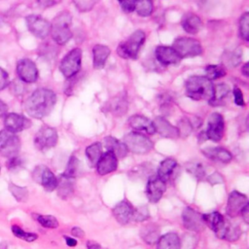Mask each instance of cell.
<instances>
[{"instance_id":"1","label":"cell","mask_w":249,"mask_h":249,"mask_svg":"<svg viewBox=\"0 0 249 249\" xmlns=\"http://www.w3.org/2000/svg\"><path fill=\"white\" fill-rule=\"evenodd\" d=\"M55 102V93L52 89L41 88L28 96L24 103V109L30 117L42 119L52 112Z\"/></svg>"},{"instance_id":"2","label":"cell","mask_w":249,"mask_h":249,"mask_svg":"<svg viewBox=\"0 0 249 249\" xmlns=\"http://www.w3.org/2000/svg\"><path fill=\"white\" fill-rule=\"evenodd\" d=\"M186 94L194 100H210L213 93V85L203 76H192L185 84Z\"/></svg>"},{"instance_id":"3","label":"cell","mask_w":249,"mask_h":249,"mask_svg":"<svg viewBox=\"0 0 249 249\" xmlns=\"http://www.w3.org/2000/svg\"><path fill=\"white\" fill-rule=\"evenodd\" d=\"M72 22L71 14L67 11L59 13L51 23V34L53 41L58 45H65L72 37L70 29Z\"/></svg>"},{"instance_id":"4","label":"cell","mask_w":249,"mask_h":249,"mask_svg":"<svg viewBox=\"0 0 249 249\" xmlns=\"http://www.w3.org/2000/svg\"><path fill=\"white\" fill-rule=\"evenodd\" d=\"M146 35L142 30L134 31L125 42L119 45L117 52L121 57L135 59L138 56L139 50L145 41Z\"/></svg>"},{"instance_id":"5","label":"cell","mask_w":249,"mask_h":249,"mask_svg":"<svg viewBox=\"0 0 249 249\" xmlns=\"http://www.w3.org/2000/svg\"><path fill=\"white\" fill-rule=\"evenodd\" d=\"M124 145L127 150L134 154H146L153 149L151 139L140 132H129L124 137Z\"/></svg>"},{"instance_id":"6","label":"cell","mask_w":249,"mask_h":249,"mask_svg":"<svg viewBox=\"0 0 249 249\" xmlns=\"http://www.w3.org/2000/svg\"><path fill=\"white\" fill-rule=\"evenodd\" d=\"M172 48L175 50V52L179 54L181 58L200 55L203 51L201 44L197 40L190 37L177 38L174 41Z\"/></svg>"},{"instance_id":"7","label":"cell","mask_w":249,"mask_h":249,"mask_svg":"<svg viewBox=\"0 0 249 249\" xmlns=\"http://www.w3.org/2000/svg\"><path fill=\"white\" fill-rule=\"evenodd\" d=\"M82 61V50L80 48H75L71 50L60 61L59 70L62 75L69 79L74 77L81 68Z\"/></svg>"},{"instance_id":"8","label":"cell","mask_w":249,"mask_h":249,"mask_svg":"<svg viewBox=\"0 0 249 249\" xmlns=\"http://www.w3.org/2000/svg\"><path fill=\"white\" fill-rule=\"evenodd\" d=\"M20 149V140L18 136L4 128L0 130V154L6 158L18 156Z\"/></svg>"},{"instance_id":"9","label":"cell","mask_w":249,"mask_h":249,"mask_svg":"<svg viewBox=\"0 0 249 249\" xmlns=\"http://www.w3.org/2000/svg\"><path fill=\"white\" fill-rule=\"evenodd\" d=\"M57 132L49 125L42 126L34 137V145L40 151H46L54 147L57 143Z\"/></svg>"},{"instance_id":"10","label":"cell","mask_w":249,"mask_h":249,"mask_svg":"<svg viewBox=\"0 0 249 249\" xmlns=\"http://www.w3.org/2000/svg\"><path fill=\"white\" fill-rule=\"evenodd\" d=\"M32 177L34 181L42 185L43 188L48 192H53L56 189L57 178L53 173V171L45 165L36 166L33 170Z\"/></svg>"},{"instance_id":"11","label":"cell","mask_w":249,"mask_h":249,"mask_svg":"<svg viewBox=\"0 0 249 249\" xmlns=\"http://www.w3.org/2000/svg\"><path fill=\"white\" fill-rule=\"evenodd\" d=\"M225 132V122L223 116L218 113H212L208 118L207 123V129L205 131L206 137L214 142H219Z\"/></svg>"},{"instance_id":"12","label":"cell","mask_w":249,"mask_h":249,"mask_svg":"<svg viewBox=\"0 0 249 249\" xmlns=\"http://www.w3.org/2000/svg\"><path fill=\"white\" fill-rule=\"evenodd\" d=\"M28 30L37 38L44 39L51 32V23L38 15H29L25 18Z\"/></svg>"},{"instance_id":"13","label":"cell","mask_w":249,"mask_h":249,"mask_svg":"<svg viewBox=\"0 0 249 249\" xmlns=\"http://www.w3.org/2000/svg\"><path fill=\"white\" fill-rule=\"evenodd\" d=\"M17 74L20 81L32 84L38 80V69L36 64L29 58H22L17 63Z\"/></svg>"},{"instance_id":"14","label":"cell","mask_w":249,"mask_h":249,"mask_svg":"<svg viewBox=\"0 0 249 249\" xmlns=\"http://www.w3.org/2000/svg\"><path fill=\"white\" fill-rule=\"evenodd\" d=\"M182 218H183V224L184 227L192 231H201L205 226L202 214L198 213L196 210L194 208L188 206L183 210L182 213Z\"/></svg>"},{"instance_id":"15","label":"cell","mask_w":249,"mask_h":249,"mask_svg":"<svg viewBox=\"0 0 249 249\" xmlns=\"http://www.w3.org/2000/svg\"><path fill=\"white\" fill-rule=\"evenodd\" d=\"M202 218H203L204 224L208 226L219 238L223 239L225 230L229 221L226 220L221 213L216 211L208 214H203Z\"/></svg>"},{"instance_id":"16","label":"cell","mask_w":249,"mask_h":249,"mask_svg":"<svg viewBox=\"0 0 249 249\" xmlns=\"http://www.w3.org/2000/svg\"><path fill=\"white\" fill-rule=\"evenodd\" d=\"M165 189V182L158 175L150 177L146 186V195L149 201L152 203H157L161 198Z\"/></svg>"},{"instance_id":"17","label":"cell","mask_w":249,"mask_h":249,"mask_svg":"<svg viewBox=\"0 0 249 249\" xmlns=\"http://www.w3.org/2000/svg\"><path fill=\"white\" fill-rule=\"evenodd\" d=\"M247 204H249L247 196L237 191H233L229 196L228 204L226 207L227 214L230 217H236Z\"/></svg>"},{"instance_id":"18","label":"cell","mask_w":249,"mask_h":249,"mask_svg":"<svg viewBox=\"0 0 249 249\" xmlns=\"http://www.w3.org/2000/svg\"><path fill=\"white\" fill-rule=\"evenodd\" d=\"M5 128L11 132L18 133L22 131L23 129L28 128L31 125V122L29 119L22 115H18L16 113L6 114L4 118Z\"/></svg>"},{"instance_id":"19","label":"cell","mask_w":249,"mask_h":249,"mask_svg":"<svg viewBox=\"0 0 249 249\" xmlns=\"http://www.w3.org/2000/svg\"><path fill=\"white\" fill-rule=\"evenodd\" d=\"M156 58L163 65H174L181 61V57L172 47L159 46L155 51Z\"/></svg>"},{"instance_id":"20","label":"cell","mask_w":249,"mask_h":249,"mask_svg":"<svg viewBox=\"0 0 249 249\" xmlns=\"http://www.w3.org/2000/svg\"><path fill=\"white\" fill-rule=\"evenodd\" d=\"M118 167V158L110 151L102 154L96 163V169L99 175H106L114 172Z\"/></svg>"},{"instance_id":"21","label":"cell","mask_w":249,"mask_h":249,"mask_svg":"<svg viewBox=\"0 0 249 249\" xmlns=\"http://www.w3.org/2000/svg\"><path fill=\"white\" fill-rule=\"evenodd\" d=\"M154 126L156 131L162 137L176 139L179 137L178 128L172 125L166 119L163 117H157L154 122Z\"/></svg>"},{"instance_id":"22","label":"cell","mask_w":249,"mask_h":249,"mask_svg":"<svg viewBox=\"0 0 249 249\" xmlns=\"http://www.w3.org/2000/svg\"><path fill=\"white\" fill-rule=\"evenodd\" d=\"M133 209L127 200H122L113 208V215L121 225H126L132 220Z\"/></svg>"},{"instance_id":"23","label":"cell","mask_w":249,"mask_h":249,"mask_svg":"<svg viewBox=\"0 0 249 249\" xmlns=\"http://www.w3.org/2000/svg\"><path fill=\"white\" fill-rule=\"evenodd\" d=\"M201 152L207 159L218 162L228 163L232 159L231 154L223 147H206Z\"/></svg>"},{"instance_id":"24","label":"cell","mask_w":249,"mask_h":249,"mask_svg":"<svg viewBox=\"0 0 249 249\" xmlns=\"http://www.w3.org/2000/svg\"><path fill=\"white\" fill-rule=\"evenodd\" d=\"M128 124L131 128L137 131H144L148 134H154L156 132L154 124L148 118L141 115H133L128 119Z\"/></svg>"},{"instance_id":"25","label":"cell","mask_w":249,"mask_h":249,"mask_svg":"<svg viewBox=\"0 0 249 249\" xmlns=\"http://www.w3.org/2000/svg\"><path fill=\"white\" fill-rule=\"evenodd\" d=\"M183 29L190 34H196L202 28V21L196 14H186L181 21Z\"/></svg>"},{"instance_id":"26","label":"cell","mask_w":249,"mask_h":249,"mask_svg":"<svg viewBox=\"0 0 249 249\" xmlns=\"http://www.w3.org/2000/svg\"><path fill=\"white\" fill-rule=\"evenodd\" d=\"M110 49L101 44H97L92 48V64L95 68L99 69L105 65L107 58L110 55Z\"/></svg>"},{"instance_id":"27","label":"cell","mask_w":249,"mask_h":249,"mask_svg":"<svg viewBox=\"0 0 249 249\" xmlns=\"http://www.w3.org/2000/svg\"><path fill=\"white\" fill-rule=\"evenodd\" d=\"M104 146L107 151L112 152L117 158H124L128 152L124 142H121L112 136H107L104 138Z\"/></svg>"},{"instance_id":"28","label":"cell","mask_w":249,"mask_h":249,"mask_svg":"<svg viewBox=\"0 0 249 249\" xmlns=\"http://www.w3.org/2000/svg\"><path fill=\"white\" fill-rule=\"evenodd\" d=\"M181 241L177 233L167 232L160 236L157 241V249H180Z\"/></svg>"},{"instance_id":"29","label":"cell","mask_w":249,"mask_h":249,"mask_svg":"<svg viewBox=\"0 0 249 249\" xmlns=\"http://www.w3.org/2000/svg\"><path fill=\"white\" fill-rule=\"evenodd\" d=\"M56 190H57L58 196L61 198L65 199L69 197L74 191V178H71L62 174L59 177V179H57Z\"/></svg>"},{"instance_id":"30","label":"cell","mask_w":249,"mask_h":249,"mask_svg":"<svg viewBox=\"0 0 249 249\" xmlns=\"http://www.w3.org/2000/svg\"><path fill=\"white\" fill-rule=\"evenodd\" d=\"M176 167H177V161L174 159L167 158L160 162L158 168V176L165 182L171 178Z\"/></svg>"},{"instance_id":"31","label":"cell","mask_w":249,"mask_h":249,"mask_svg":"<svg viewBox=\"0 0 249 249\" xmlns=\"http://www.w3.org/2000/svg\"><path fill=\"white\" fill-rule=\"evenodd\" d=\"M140 236L148 244H155L160 238V229L155 224H148L140 230Z\"/></svg>"},{"instance_id":"32","label":"cell","mask_w":249,"mask_h":249,"mask_svg":"<svg viewBox=\"0 0 249 249\" xmlns=\"http://www.w3.org/2000/svg\"><path fill=\"white\" fill-rule=\"evenodd\" d=\"M230 88L226 84H218L213 86L212 97L209 100V104L213 106L219 105L229 94Z\"/></svg>"},{"instance_id":"33","label":"cell","mask_w":249,"mask_h":249,"mask_svg":"<svg viewBox=\"0 0 249 249\" xmlns=\"http://www.w3.org/2000/svg\"><path fill=\"white\" fill-rule=\"evenodd\" d=\"M85 154L89 160L90 165H96L98 160L102 155V145L100 142H95L88 146L85 150Z\"/></svg>"},{"instance_id":"34","label":"cell","mask_w":249,"mask_h":249,"mask_svg":"<svg viewBox=\"0 0 249 249\" xmlns=\"http://www.w3.org/2000/svg\"><path fill=\"white\" fill-rule=\"evenodd\" d=\"M109 109L115 116H123L127 111V101L124 96H116L110 101Z\"/></svg>"},{"instance_id":"35","label":"cell","mask_w":249,"mask_h":249,"mask_svg":"<svg viewBox=\"0 0 249 249\" xmlns=\"http://www.w3.org/2000/svg\"><path fill=\"white\" fill-rule=\"evenodd\" d=\"M152 0H137L135 4V11L140 17H148L153 12Z\"/></svg>"},{"instance_id":"36","label":"cell","mask_w":249,"mask_h":249,"mask_svg":"<svg viewBox=\"0 0 249 249\" xmlns=\"http://www.w3.org/2000/svg\"><path fill=\"white\" fill-rule=\"evenodd\" d=\"M9 191L11 192L13 196L19 202H24L28 197V191L25 187H20L14 183H10Z\"/></svg>"},{"instance_id":"37","label":"cell","mask_w":249,"mask_h":249,"mask_svg":"<svg viewBox=\"0 0 249 249\" xmlns=\"http://www.w3.org/2000/svg\"><path fill=\"white\" fill-rule=\"evenodd\" d=\"M34 219L44 228L55 229L58 227V221L54 216L52 215H33Z\"/></svg>"},{"instance_id":"38","label":"cell","mask_w":249,"mask_h":249,"mask_svg":"<svg viewBox=\"0 0 249 249\" xmlns=\"http://www.w3.org/2000/svg\"><path fill=\"white\" fill-rule=\"evenodd\" d=\"M241 234V230L238 226L236 225H233L231 224L230 221L228 222V225L226 227V230H225V233H224V236H223V239H226L228 241H235L239 238Z\"/></svg>"},{"instance_id":"39","label":"cell","mask_w":249,"mask_h":249,"mask_svg":"<svg viewBox=\"0 0 249 249\" xmlns=\"http://www.w3.org/2000/svg\"><path fill=\"white\" fill-rule=\"evenodd\" d=\"M186 169L189 173H191L197 180H202L205 176L204 167H203L202 163H200L198 161H194V162L187 163Z\"/></svg>"},{"instance_id":"40","label":"cell","mask_w":249,"mask_h":249,"mask_svg":"<svg viewBox=\"0 0 249 249\" xmlns=\"http://www.w3.org/2000/svg\"><path fill=\"white\" fill-rule=\"evenodd\" d=\"M11 230H12V232L14 233L15 236H17L18 238H20V239H22L26 242H32V241H34L38 238V235L36 233L25 231L18 225H13Z\"/></svg>"},{"instance_id":"41","label":"cell","mask_w":249,"mask_h":249,"mask_svg":"<svg viewBox=\"0 0 249 249\" xmlns=\"http://www.w3.org/2000/svg\"><path fill=\"white\" fill-rule=\"evenodd\" d=\"M205 74H206L205 77L208 80L212 81V80H216L224 77L227 74V72L225 68L220 65H208L205 69Z\"/></svg>"},{"instance_id":"42","label":"cell","mask_w":249,"mask_h":249,"mask_svg":"<svg viewBox=\"0 0 249 249\" xmlns=\"http://www.w3.org/2000/svg\"><path fill=\"white\" fill-rule=\"evenodd\" d=\"M79 165H80L79 160L74 155L71 156V158L68 160V164H67V167H66L63 175L71 177V178H75L78 175Z\"/></svg>"},{"instance_id":"43","label":"cell","mask_w":249,"mask_h":249,"mask_svg":"<svg viewBox=\"0 0 249 249\" xmlns=\"http://www.w3.org/2000/svg\"><path fill=\"white\" fill-rule=\"evenodd\" d=\"M239 34L243 40L248 41V38H249V13H244L239 19Z\"/></svg>"},{"instance_id":"44","label":"cell","mask_w":249,"mask_h":249,"mask_svg":"<svg viewBox=\"0 0 249 249\" xmlns=\"http://www.w3.org/2000/svg\"><path fill=\"white\" fill-rule=\"evenodd\" d=\"M226 56V62L227 64H229L231 67H235L239 64V62L242 59V51L240 49H237L230 53L225 54Z\"/></svg>"},{"instance_id":"45","label":"cell","mask_w":249,"mask_h":249,"mask_svg":"<svg viewBox=\"0 0 249 249\" xmlns=\"http://www.w3.org/2000/svg\"><path fill=\"white\" fill-rule=\"evenodd\" d=\"M149 218V211L146 206H140L136 209H133L132 219L137 222H143Z\"/></svg>"},{"instance_id":"46","label":"cell","mask_w":249,"mask_h":249,"mask_svg":"<svg viewBox=\"0 0 249 249\" xmlns=\"http://www.w3.org/2000/svg\"><path fill=\"white\" fill-rule=\"evenodd\" d=\"M178 128V131H179V136H182V137H186L188 136L191 131H192V124L191 123L189 122V120L187 119H182L180 122H179V126L177 127Z\"/></svg>"},{"instance_id":"47","label":"cell","mask_w":249,"mask_h":249,"mask_svg":"<svg viewBox=\"0 0 249 249\" xmlns=\"http://www.w3.org/2000/svg\"><path fill=\"white\" fill-rule=\"evenodd\" d=\"M77 9L82 12H88L95 5L98 0H73Z\"/></svg>"},{"instance_id":"48","label":"cell","mask_w":249,"mask_h":249,"mask_svg":"<svg viewBox=\"0 0 249 249\" xmlns=\"http://www.w3.org/2000/svg\"><path fill=\"white\" fill-rule=\"evenodd\" d=\"M22 160L18 156L9 158L7 161V167L9 170H17L22 166Z\"/></svg>"},{"instance_id":"49","label":"cell","mask_w":249,"mask_h":249,"mask_svg":"<svg viewBox=\"0 0 249 249\" xmlns=\"http://www.w3.org/2000/svg\"><path fill=\"white\" fill-rule=\"evenodd\" d=\"M120 4H121V7L124 12L131 13L135 10L136 1L135 0H122V1H120Z\"/></svg>"},{"instance_id":"50","label":"cell","mask_w":249,"mask_h":249,"mask_svg":"<svg viewBox=\"0 0 249 249\" xmlns=\"http://www.w3.org/2000/svg\"><path fill=\"white\" fill-rule=\"evenodd\" d=\"M10 84L8 73L0 67V90L6 89Z\"/></svg>"},{"instance_id":"51","label":"cell","mask_w":249,"mask_h":249,"mask_svg":"<svg viewBox=\"0 0 249 249\" xmlns=\"http://www.w3.org/2000/svg\"><path fill=\"white\" fill-rule=\"evenodd\" d=\"M232 93H233L235 104L238 105V106H244V98H243V94H242L241 89H239L238 88H234Z\"/></svg>"},{"instance_id":"52","label":"cell","mask_w":249,"mask_h":249,"mask_svg":"<svg viewBox=\"0 0 249 249\" xmlns=\"http://www.w3.org/2000/svg\"><path fill=\"white\" fill-rule=\"evenodd\" d=\"M208 181H209L210 184L215 185V184L223 183V182H224V178H223V176H222L220 173L214 172L213 174H211V175L208 177Z\"/></svg>"},{"instance_id":"53","label":"cell","mask_w":249,"mask_h":249,"mask_svg":"<svg viewBox=\"0 0 249 249\" xmlns=\"http://www.w3.org/2000/svg\"><path fill=\"white\" fill-rule=\"evenodd\" d=\"M39 6L42 8H49L51 6H53L60 2V0H37Z\"/></svg>"},{"instance_id":"54","label":"cell","mask_w":249,"mask_h":249,"mask_svg":"<svg viewBox=\"0 0 249 249\" xmlns=\"http://www.w3.org/2000/svg\"><path fill=\"white\" fill-rule=\"evenodd\" d=\"M239 215H241L242 219L244 220V222H245L246 224L249 223V204H247V205L241 210V212H240Z\"/></svg>"},{"instance_id":"55","label":"cell","mask_w":249,"mask_h":249,"mask_svg":"<svg viewBox=\"0 0 249 249\" xmlns=\"http://www.w3.org/2000/svg\"><path fill=\"white\" fill-rule=\"evenodd\" d=\"M12 89H13V91L15 94H21L23 91V86L19 83L18 84L17 82L14 83V86H12Z\"/></svg>"},{"instance_id":"56","label":"cell","mask_w":249,"mask_h":249,"mask_svg":"<svg viewBox=\"0 0 249 249\" xmlns=\"http://www.w3.org/2000/svg\"><path fill=\"white\" fill-rule=\"evenodd\" d=\"M71 233L76 237H83L84 236V231L79 227H74L71 230Z\"/></svg>"},{"instance_id":"57","label":"cell","mask_w":249,"mask_h":249,"mask_svg":"<svg viewBox=\"0 0 249 249\" xmlns=\"http://www.w3.org/2000/svg\"><path fill=\"white\" fill-rule=\"evenodd\" d=\"M87 247H88V249H100L101 248L99 243H97L96 241H92V240H89L87 242Z\"/></svg>"},{"instance_id":"58","label":"cell","mask_w":249,"mask_h":249,"mask_svg":"<svg viewBox=\"0 0 249 249\" xmlns=\"http://www.w3.org/2000/svg\"><path fill=\"white\" fill-rule=\"evenodd\" d=\"M8 111V106L6 103H4L2 100H0V117H3L7 114Z\"/></svg>"},{"instance_id":"59","label":"cell","mask_w":249,"mask_h":249,"mask_svg":"<svg viewBox=\"0 0 249 249\" xmlns=\"http://www.w3.org/2000/svg\"><path fill=\"white\" fill-rule=\"evenodd\" d=\"M64 238H65L66 244H67L68 246H70V247H74V246H76V245H77V241H76V239H74V238H72V237H70V236H64Z\"/></svg>"},{"instance_id":"60","label":"cell","mask_w":249,"mask_h":249,"mask_svg":"<svg viewBox=\"0 0 249 249\" xmlns=\"http://www.w3.org/2000/svg\"><path fill=\"white\" fill-rule=\"evenodd\" d=\"M241 73L245 76V77H248V63H245L242 68H241Z\"/></svg>"},{"instance_id":"61","label":"cell","mask_w":249,"mask_h":249,"mask_svg":"<svg viewBox=\"0 0 249 249\" xmlns=\"http://www.w3.org/2000/svg\"><path fill=\"white\" fill-rule=\"evenodd\" d=\"M0 249H7L6 242H0Z\"/></svg>"},{"instance_id":"62","label":"cell","mask_w":249,"mask_h":249,"mask_svg":"<svg viewBox=\"0 0 249 249\" xmlns=\"http://www.w3.org/2000/svg\"><path fill=\"white\" fill-rule=\"evenodd\" d=\"M118 1H119V2H120V1H122V0H118Z\"/></svg>"},{"instance_id":"63","label":"cell","mask_w":249,"mask_h":249,"mask_svg":"<svg viewBox=\"0 0 249 249\" xmlns=\"http://www.w3.org/2000/svg\"><path fill=\"white\" fill-rule=\"evenodd\" d=\"M135 1H137V0H135Z\"/></svg>"},{"instance_id":"64","label":"cell","mask_w":249,"mask_h":249,"mask_svg":"<svg viewBox=\"0 0 249 249\" xmlns=\"http://www.w3.org/2000/svg\"><path fill=\"white\" fill-rule=\"evenodd\" d=\"M0 168H1V166H0Z\"/></svg>"}]
</instances>
